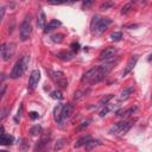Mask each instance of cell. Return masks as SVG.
I'll use <instances>...</instances> for the list:
<instances>
[{"mask_svg":"<svg viewBox=\"0 0 152 152\" xmlns=\"http://www.w3.org/2000/svg\"><path fill=\"white\" fill-rule=\"evenodd\" d=\"M118 61H110V62H106L102 65L99 66H93L91 69H89L88 71H86L82 76V83L86 84H94L97 83L100 81H102L108 74L109 71L113 69V66L116 64Z\"/></svg>","mask_w":152,"mask_h":152,"instance_id":"obj_1","label":"cell"},{"mask_svg":"<svg viewBox=\"0 0 152 152\" xmlns=\"http://www.w3.org/2000/svg\"><path fill=\"white\" fill-rule=\"evenodd\" d=\"M112 19L109 18H101L99 15H94L93 19H91V23H90V28H91V32L96 36L103 33L108 26L112 24Z\"/></svg>","mask_w":152,"mask_h":152,"instance_id":"obj_2","label":"cell"},{"mask_svg":"<svg viewBox=\"0 0 152 152\" xmlns=\"http://www.w3.org/2000/svg\"><path fill=\"white\" fill-rule=\"evenodd\" d=\"M28 62H30V56L27 55H24L20 59H18L14 64V66L12 68V71L10 74V77L13 78V80H17L19 77H21L28 65Z\"/></svg>","mask_w":152,"mask_h":152,"instance_id":"obj_3","label":"cell"},{"mask_svg":"<svg viewBox=\"0 0 152 152\" xmlns=\"http://www.w3.org/2000/svg\"><path fill=\"white\" fill-rule=\"evenodd\" d=\"M132 126V121H127V120H124V121H120V122H116L110 128H109V134L112 135H116V137H121V135H125L127 133V131L131 128Z\"/></svg>","mask_w":152,"mask_h":152,"instance_id":"obj_4","label":"cell"},{"mask_svg":"<svg viewBox=\"0 0 152 152\" xmlns=\"http://www.w3.org/2000/svg\"><path fill=\"white\" fill-rule=\"evenodd\" d=\"M49 75L51 77V80L62 89H66L68 87V80L66 76L64 75L63 71L59 70H49Z\"/></svg>","mask_w":152,"mask_h":152,"instance_id":"obj_5","label":"cell"},{"mask_svg":"<svg viewBox=\"0 0 152 152\" xmlns=\"http://www.w3.org/2000/svg\"><path fill=\"white\" fill-rule=\"evenodd\" d=\"M31 31H32V25H31V17H26L20 27H19V34H20V40L21 42H25L26 39H28L30 34H31Z\"/></svg>","mask_w":152,"mask_h":152,"instance_id":"obj_6","label":"cell"},{"mask_svg":"<svg viewBox=\"0 0 152 152\" xmlns=\"http://www.w3.org/2000/svg\"><path fill=\"white\" fill-rule=\"evenodd\" d=\"M116 53H118V49L116 48L108 46V48H106L104 50L101 51V53L99 55V59L103 61L104 63L106 62H110V61H114V58L116 57Z\"/></svg>","mask_w":152,"mask_h":152,"instance_id":"obj_7","label":"cell"},{"mask_svg":"<svg viewBox=\"0 0 152 152\" xmlns=\"http://www.w3.org/2000/svg\"><path fill=\"white\" fill-rule=\"evenodd\" d=\"M1 57L4 61H10L15 51V44L14 43H5L1 45Z\"/></svg>","mask_w":152,"mask_h":152,"instance_id":"obj_8","label":"cell"},{"mask_svg":"<svg viewBox=\"0 0 152 152\" xmlns=\"http://www.w3.org/2000/svg\"><path fill=\"white\" fill-rule=\"evenodd\" d=\"M74 112V106L71 103H66V104H63L62 107V110H61V115H59V119L57 121V124L59 125H63L72 114Z\"/></svg>","mask_w":152,"mask_h":152,"instance_id":"obj_9","label":"cell"},{"mask_svg":"<svg viewBox=\"0 0 152 152\" xmlns=\"http://www.w3.org/2000/svg\"><path fill=\"white\" fill-rule=\"evenodd\" d=\"M39 80H40V72H39V70H33L32 72H31V75H30V78H28V89L30 90H33V89H36L37 88V86H38V82H39Z\"/></svg>","mask_w":152,"mask_h":152,"instance_id":"obj_10","label":"cell"},{"mask_svg":"<svg viewBox=\"0 0 152 152\" xmlns=\"http://www.w3.org/2000/svg\"><path fill=\"white\" fill-rule=\"evenodd\" d=\"M137 62H138V56H132V57L128 59V62H127V64H126V66H125V69H124V71H122V77L127 76V75L133 70V68L135 66Z\"/></svg>","mask_w":152,"mask_h":152,"instance_id":"obj_11","label":"cell"},{"mask_svg":"<svg viewBox=\"0 0 152 152\" xmlns=\"http://www.w3.org/2000/svg\"><path fill=\"white\" fill-rule=\"evenodd\" d=\"M119 107V103H112V102H108L107 104H104L103 107H102V109L100 110V116L101 118H103V116H106L109 112H113V110H115L116 108Z\"/></svg>","mask_w":152,"mask_h":152,"instance_id":"obj_12","label":"cell"},{"mask_svg":"<svg viewBox=\"0 0 152 152\" xmlns=\"http://www.w3.org/2000/svg\"><path fill=\"white\" fill-rule=\"evenodd\" d=\"M61 25H62V23H61L59 20L52 19V20H50V21L46 24V26H45V28H44V32H50V31H52V30L59 27Z\"/></svg>","mask_w":152,"mask_h":152,"instance_id":"obj_13","label":"cell"},{"mask_svg":"<svg viewBox=\"0 0 152 152\" xmlns=\"http://www.w3.org/2000/svg\"><path fill=\"white\" fill-rule=\"evenodd\" d=\"M133 91H134V87H133V86H128L127 88H125V89L120 93V100H122V101L127 100V99L133 94Z\"/></svg>","mask_w":152,"mask_h":152,"instance_id":"obj_14","label":"cell"},{"mask_svg":"<svg viewBox=\"0 0 152 152\" xmlns=\"http://www.w3.org/2000/svg\"><path fill=\"white\" fill-rule=\"evenodd\" d=\"M137 110V107H131V108H127V109H121V110H116V115L120 116V118H127L128 115L133 114L134 112Z\"/></svg>","mask_w":152,"mask_h":152,"instance_id":"obj_15","label":"cell"},{"mask_svg":"<svg viewBox=\"0 0 152 152\" xmlns=\"http://www.w3.org/2000/svg\"><path fill=\"white\" fill-rule=\"evenodd\" d=\"M14 141V138L13 135H10V134H6V133H1V138H0V144L1 145H11L13 144Z\"/></svg>","mask_w":152,"mask_h":152,"instance_id":"obj_16","label":"cell"},{"mask_svg":"<svg viewBox=\"0 0 152 152\" xmlns=\"http://www.w3.org/2000/svg\"><path fill=\"white\" fill-rule=\"evenodd\" d=\"M48 141H49V134H48V135H44V137H43V138H42V139L36 144V146H34V151L37 152V151L43 150V148L49 144Z\"/></svg>","mask_w":152,"mask_h":152,"instance_id":"obj_17","label":"cell"},{"mask_svg":"<svg viewBox=\"0 0 152 152\" xmlns=\"http://www.w3.org/2000/svg\"><path fill=\"white\" fill-rule=\"evenodd\" d=\"M75 53L74 52H69V51H61L57 53V57L61 58L62 61H71L74 58Z\"/></svg>","mask_w":152,"mask_h":152,"instance_id":"obj_18","label":"cell"},{"mask_svg":"<svg viewBox=\"0 0 152 152\" xmlns=\"http://www.w3.org/2000/svg\"><path fill=\"white\" fill-rule=\"evenodd\" d=\"M91 140V137L89 135V134H87V135H83V137H81L77 141H76V144H75V147H82V146H86L89 141Z\"/></svg>","mask_w":152,"mask_h":152,"instance_id":"obj_19","label":"cell"},{"mask_svg":"<svg viewBox=\"0 0 152 152\" xmlns=\"http://www.w3.org/2000/svg\"><path fill=\"white\" fill-rule=\"evenodd\" d=\"M37 24H38V27L39 28H45L46 26V15L43 11L39 12V15H38V19H37Z\"/></svg>","mask_w":152,"mask_h":152,"instance_id":"obj_20","label":"cell"},{"mask_svg":"<svg viewBox=\"0 0 152 152\" xmlns=\"http://www.w3.org/2000/svg\"><path fill=\"white\" fill-rule=\"evenodd\" d=\"M99 145H100V141H99V140H94V139H91V140H90V141H89L84 147H86L87 150H89V151H90V150H93L94 147H96V146H99Z\"/></svg>","mask_w":152,"mask_h":152,"instance_id":"obj_21","label":"cell"},{"mask_svg":"<svg viewBox=\"0 0 152 152\" xmlns=\"http://www.w3.org/2000/svg\"><path fill=\"white\" fill-rule=\"evenodd\" d=\"M62 107H63V104H57V107H56V108H55V110H53V118H55V121H56V122H57V121H58V119H59Z\"/></svg>","mask_w":152,"mask_h":152,"instance_id":"obj_22","label":"cell"},{"mask_svg":"<svg viewBox=\"0 0 152 152\" xmlns=\"http://www.w3.org/2000/svg\"><path fill=\"white\" fill-rule=\"evenodd\" d=\"M50 95H51V97H52V99H56V100H62V99H63L62 91H61V90H58V89H56V90L51 91V93H50Z\"/></svg>","mask_w":152,"mask_h":152,"instance_id":"obj_23","label":"cell"},{"mask_svg":"<svg viewBox=\"0 0 152 152\" xmlns=\"http://www.w3.org/2000/svg\"><path fill=\"white\" fill-rule=\"evenodd\" d=\"M63 37H64V36H63L62 33H56V34H52V36H51V40L55 42V43H62Z\"/></svg>","mask_w":152,"mask_h":152,"instance_id":"obj_24","label":"cell"},{"mask_svg":"<svg viewBox=\"0 0 152 152\" xmlns=\"http://www.w3.org/2000/svg\"><path fill=\"white\" fill-rule=\"evenodd\" d=\"M40 132H42V127H40L39 125H34V126L30 129V133H31L32 135H38V134H40Z\"/></svg>","mask_w":152,"mask_h":152,"instance_id":"obj_25","label":"cell"},{"mask_svg":"<svg viewBox=\"0 0 152 152\" xmlns=\"http://www.w3.org/2000/svg\"><path fill=\"white\" fill-rule=\"evenodd\" d=\"M121 38H122V33L121 32H113L110 34V39L113 42H119V40H121Z\"/></svg>","mask_w":152,"mask_h":152,"instance_id":"obj_26","label":"cell"},{"mask_svg":"<svg viewBox=\"0 0 152 152\" xmlns=\"http://www.w3.org/2000/svg\"><path fill=\"white\" fill-rule=\"evenodd\" d=\"M131 10H132V2H128V4H126V5L122 6V8H121V14H127Z\"/></svg>","mask_w":152,"mask_h":152,"instance_id":"obj_27","label":"cell"},{"mask_svg":"<svg viewBox=\"0 0 152 152\" xmlns=\"http://www.w3.org/2000/svg\"><path fill=\"white\" fill-rule=\"evenodd\" d=\"M112 97H113V95H112V94H109V95H107V96H104V97H102V99H101V101L99 102V104L103 107L104 104H107V103L109 102V100H110Z\"/></svg>","mask_w":152,"mask_h":152,"instance_id":"obj_28","label":"cell"},{"mask_svg":"<svg viewBox=\"0 0 152 152\" xmlns=\"http://www.w3.org/2000/svg\"><path fill=\"white\" fill-rule=\"evenodd\" d=\"M64 144H65V140H64V139L58 140V142H57L56 146H55V150H56V151H57V150H61V148L64 146Z\"/></svg>","mask_w":152,"mask_h":152,"instance_id":"obj_29","label":"cell"},{"mask_svg":"<svg viewBox=\"0 0 152 152\" xmlns=\"http://www.w3.org/2000/svg\"><path fill=\"white\" fill-rule=\"evenodd\" d=\"M112 6H113V2H104V4H102V5L100 6V10L104 11V10H108V8H110Z\"/></svg>","mask_w":152,"mask_h":152,"instance_id":"obj_30","label":"cell"},{"mask_svg":"<svg viewBox=\"0 0 152 152\" xmlns=\"http://www.w3.org/2000/svg\"><path fill=\"white\" fill-rule=\"evenodd\" d=\"M88 93V90H81V91H77V93H75V99H81L82 96H84L86 94Z\"/></svg>","mask_w":152,"mask_h":152,"instance_id":"obj_31","label":"cell"},{"mask_svg":"<svg viewBox=\"0 0 152 152\" xmlns=\"http://www.w3.org/2000/svg\"><path fill=\"white\" fill-rule=\"evenodd\" d=\"M28 116H30L32 120H36V119H38V118H39V113H38V112L32 110V112H30V113H28Z\"/></svg>","mask_w":152,"mask_h":152,"instance_id":"obj_32","label":"cell"},{"mask_svg":"<svg viewBox=\"0 0 152 152\" xmlns=\"http://www.w3.org/2000/svg\"><path fill=\"white\" fill-rule=\"evenodd\" d=\"M89 122H90L89 120H87V121H83V122H82V124H81V125H80V126L77 127V131H82V129H84L86 127H88Z\"/></svg>","mask_w":152,"mask_h":152,"instance_id":"obj_33","label":"cell"},{"mask_svg":"<svg viewBox=\"0 0 152 152\" xmlns=\"http://www.w3.org/2000/svg\"><path fill=\"white\" fill-rule=\"evenodd\" d=\"M71 49H72V52L75 53V52H77L78 50H80V44L78 43H71Z\"/></svg>","mask_w":152,"mask_h":152,"instance_id":"obj_34","label":"cell"},{"mask_svg":"<svg viewBox=\"0 0 152 152\" xmlns=\"http://www.w3.org/2000/svg\"><path fill=\"white\" fill-rule=\"evenodd\" d=\"M91 4H93V1H83L82 7H83V8H88V7H89Z\"/></svg>","mask_w":152,"mask_h":152,"instance_id":"obj_35","label":"cell"},{"mask_svg":"<svg viewBox=\"0 0 152 152\" xmlns=\"http://www.w3.org/2000/svg\"><path fill=\"white\" fill-rule=\"evenodd\" d=\"M0 10H1V14H0V20H2V18H4V14H5V7H1Z\"/></svg>","mask_w":152,"mask_h":152,"instance_id":"obj_36","label":"cell"},{"mask_svg":"<svg viewBox=\"0 0 152 152\" xmlns=\"http://www.w3.org/2000/svg\"><path fill=\"white\" fill-rule=\"evenodd\" d=\"M0 152H7V151H5V150H1V151H0Z\"/></svg>","mask_w":152,"mask_h":152,"instance_id":"obj_37","label":"cell"},{"mask_svg":"<svg viewBox=\"0 0 152 152\" xmlns=\"http://www.w3.org/2000/svg\"><path fill=\"white\" fill-rule=\"evenodd\" d=\"M151 99H152V95H151Z\"/></svg>","mask_w":152,"mask_h":152,"instance_id":"obj_38","label":"cell"},{"mask_svg":"<svg viewBox=\"0 0 152 152\" xmlns=\"http://www.w3.org/2000/svg\"><path fill=\"white\" fill-rule=\"evenodd\" d=\"M43 152H46V151H43Z\"/></svg>","mask_w":152,"mask_h":152,"instance_id":"obj_39","label":"cell"}]
</instances>
